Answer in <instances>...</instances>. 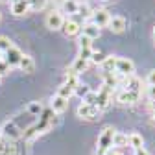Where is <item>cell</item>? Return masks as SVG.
Wrapping results in <instances>:
<instances>
[{"label":"cell","instance_id":"cell-1","mask_svg":"<svg viewBox=\"0 0 155 155\" xmlns=\"http://www.w3.org/2000/svg\"><path fill=\"white\" fill-rule=\"evenodd\" d=\"M113 135H114V127H111V126L104 127L98 140H96V153L98 155H104L109 148H113Z\"/></svg>","mask_w":155,"mask_h":155},{"label":"cell","instance_id":"cell-2","mask_svg":"<svg viewBox=\"0 0 155 155\" xmlns=\"http://www.w3.org/2000/svg\"><path fill=\"white\" fill-rule=\"evenodd\" d=\"M113 91H114V89H111V87H107V85H102V89L96 92V107H98L100 111H104V109L109 107L111 98H113Z\"/></svg>","mask_w":155,"mask_h":155},{"label":"cell","instance_id":"cell-3","mask_svg":"<svg viewBox=\"0 0 155 155\" xmlns=\"http://www.w3.org/2000/svg\"><path fill=\"white\" fill-rule=\"evenodd\" d=\"M116 74H120V76H135V65L131 59H126V57H116V68H114Z\"/></svg>","mask_w":155,"mask_h":155},{"label":"cell","instance_id":"cell-4","mask_svg":"<svg viewBox=\"0 0 155 155\" xmlns=\"http://www.w3.org/2000/svg\"><path fill=\"white\" fill-rule=\"evenodd\" d=\"M109 21H111V13L107 11V9H96V11H92L91 13V22L92 24H96L100 30L102 28H105L107 24H109Z\"/></svg>","mask_w":155,"mask_h":155},{"label":"cell","instance_id":"cell-5","mask_svg":"<svg viewBox=\"0 0 155 155\" xmlns=\"http://www.w3.org/2000/svg\"><path fill=\"white\" fill-rule=\"evenodd\" d=\"M100 114V109L96 105H91V104H81L78 107V116L83 120H96Z\"/></svg>","mask_w":155,"mask_h":155},{"label":"cell","instance_id":"cell-6","mask_svg":"<svg viewBox=\"0 0 155 155\" xmlns=\"http://www.w3.org/2000/svg\"><path fill=\"white\" fill-rule=\"evenodd\" d=\"M65 22V17L61 15V11H50L46 15V28L55 31V30H61Z\"/></svg>","mask_w":155,"mask_h":155},{"label":"cell","instance_id":"cell-7","mask_svg":"<svg viewBox=\"0 0 155 155\" xmlns=\"http://www.w3.org/2000/svg\"><path fill=\"white\" fill-rule=\"evenodd\" d=\"M21 57H22V52L18 50L17 46H11V48L2 55V59H4V63L11 68V67H18V63H21Z\"/></svg>","mask_w":155,"mask_h":155},{"label":"cell","instance_id":"cell-8","mask_svg":"<svg viewBox=\"0 0 155 155\" xmlns=\"http://www.w3.org/2000/svg\"><path fill=\"white\" fill-rule=\"evenodd\" d=\"M116 100H118V104L122 105H131V104H137L140 100V92H133V91H120L118 96H116Z\"/></svg>","mask_w":155,"mask_h":155},{"label":"cell","instance_id":"cell-9","mask_svg":"<svg viewBox=\"0 0 155 155\" xmlns=\"http://www.w3.org/2000/svg\"><path fill=\"white\" fill-rule=\"evenodd\" d=\"M107 28H109L113 33H122V31L127 28V21H126L124 17H120V15H114V17H111Z\"/></svg>","mask_w":155,"mask_h":155},{"label":"cell","instance_id":"cell-10","mask_svg":"<svg viewBox=\"0 0 155 155\" xmlns=\"http://www.w3.org/2000/svg\"><path fill=\"white\" fill-rule=\"evenodd\" d=\"M61 31L67 37H76V35H81V24L76 22V21H65Z\"/></svg>","mask_w":155,"mask_h":155},{"label":"cell","instance_id":"cell-11","mask_svg":"<svg viewBox=\"0 0 155 155\" xmlns=\"http://www.w3.org/2000/svg\"><path fill=\"white\" fill-rule=\"evenodd\" d=\"M30 11V4L28 0H11V13L17 17H22Z\"/></svg>","mask_w":155,"mask_h":155},{"label":"cell","instance_id":"cell-12","mask_svg":"<svg viewBox=\"0 0 155 155\" xmlns=\"http://www.w3.org/2000/svg\"><path fill=\"white\" fill-rule=\"evenodd\" d=\"M122 85H124V89H126V91H133V92H142V81L139 80L137 76H129V78H124Z\"/></svg>","mask_w":155,"mask_h":155},{"label":"cell","instance_id":"cell-13","mask_svg":"<svg viewBox=\"0 0 155 155\" xmlns=\"http://www.w3.org/2000/svg\"><path fill=\"white\" fill-rule=\"evenodd\" d=\"M67 107H68V100H67V98H61V96H57V94L52 98L50 109H52L54 113L61 114V113H65V111H67Z\"/></svg>","mask_w":155,"mask_h":155},{"label":"cell","instance_id":"cell-14","mask_svg":"<svg viewBox=\"0 0 155 155\" xmlns=\"http://www.w3.org/2000/svg\"><path fill=\"white\" fill-rule=\"evenodd\" d=\"M2 135H4L8 140H15V139L21 137L22 133H21V129L15 126V122H8V124L2 127Z\"/></svg>","mask_w":155,"mask_h":155},{"label":"cell","instance_id":"cell-15","mask_svg":"<svg viewBox=\"0 0 155 155\" xmlns=\"http://www.w3.org/2000/svg\"><path fill=\"white\" fill-rule=\"evenodd\" d=\"M87 67H89V61H85V59H80V57H76V61H74V63H72V67L67 70V74L80 76L81 72H85V70H87Z\"/></svg>","mask_w":155,"mask_h":155},{"label":"cell","instance_id":"cell-16","mask_svg":"<svg viewBox=\"0 0 155 155\" xmlns=\"http://www.w3.org/2000/svg\"><path fill=\"white\" fill-rule=\"evenodd\" d=\"M18 68H21L22 72H26V74H31V72L35 70V61H33V57H31V55H24V54H22L21 63H18Z\"/></svg>","mask_w":155,"mask_h":155},{"label":"cell","instance_id":"cell-17","mask_svg":"<svg viewBox=\"0 0 155 155\" xmlns=\"http://www.w3.org/2000/svg\"><path fill=\"white\" fill-rule=\"evenodd\" d=\"M81 35H87L89 39H98L100 37V28L96 26V24H92V22H87L83 28H81Z\"/></svg>","mask_w":155,"mask_h":155},{"label":"cell","instance_id":"cell-18","mask_svg":"<svg viewBox=\"0 0 155 155\" xmlns=\"http://www.w3.org/2000/svg\"><path fill=\"white\" fill-rule=\"evenodd\" d=\"M127 146H131L133 150L144 148V140H142V135H139V133H131V135H127Z\"/></svg>","mask_w":155,"mask_h":155},{"label":"cell","instance_id":"cell-19","mask_svg":"<svg viewBox=\"0 0 155 155\" xmlns=\"http://www.w3.org/2000/svg\"><path fill=\"white\" fill-rule=\"evenodd\" d=\"M127 146V135L120 133V131H114L113 135V148H126Z\"/></svg>","mask_w":155,"mask_h":155},{"label":"cell","instance_id":"cell-20","mask_svg":"<svg viewBox=\"0 0 155 155\" xmlns=\"http://www.w3.org/2000/svg\"><path fill=\"white\" fill-rule=\"evenodd\" d=\"M78 6H80V2H78V0H65L61 8H63L65 13L74 15V13H78Z\"/></svg>","mask_w":155,"mask_h":155},{"label":"cell","instance_id":"cell-21","mask_svg":"<svg viewBox=\"0 0 155 155\" xmlns=\"http://www.w3.org/2000/svg\"><path fill=\"white\" fill-rule=\"evenodd\" d=\"M102 68H104V72H114V68H116V57L114 55H107L105 61L102 63Z\"/></svg>","mask_w":155,"mask_h":155},{"label":"cell","instance_id":"cell-22","mask_svg":"<svg viewBox=\"0 0 155 155\" xmlns=\"http://www.w3.org/2000/svg\"><path fill=\"white\" fill-rule=\"evenodd\" d=\"M72 94H74V91H72V89H70L67 83H63L59 89H57V96H61V98H67V100H68Z\"/></svg>","mask_w":155,"mask_h":155},{"label":"cell","instance_id":"cell-23","mask_svg":"<svg viewBox=\"0 0 155 155\" xmlns=\"http://www.w3.org/2000/svg\"><path fill=\"white\" fill-rule=\"evenodd\" d=\"M28 113H30V114L39 116V114L43 113V105L39 104V102H30V104H28Z\"/></svg>","mask_w":155,"mask_h":155},{"label":"cell","instance_id":"cell-24","mask_svg":"<svg viewBox=\"0 0 155 155\" xmlns=\"http://www.w3.org/2000/svg\"><path fill=\"white\" fill-rule=\"evenodd\" d=\"M105 54L104 52H92V55H91V61L89 63H94V65H102L104 61H105Z\"/></svg>","mask_w":155,"mask_h":155},{"label":"cell","instance_id":"cell-25","mask_svg":"<svg viewBox=\"0 0 155 155\" xmlns=\"http://www.w3.org/2000/svg\"><path fill=\"white\" fill-rule=\"evenodd\" d=\"M11 46H13V45H11V41H9V39H8L6 35H0V54L4 55V54H6V52L11 48Z\"/></svg>","mask_w":155,"mask_h":155},{"label":"cell","instance_id":"cell-26","mask_svg":"<svg viewBox=\"0 0 155 155\" xmlns=\"http://www.w3.org/2000/svg\"><path fill=\"white\" fill-rule=\"evenodd\" d=\"M72 91H76V87L80 85V78L78 76H74V74H67V81H65Z\"/></svg>","mask_w":155,"mask_h":155},{"label":"cell","instance_id":"cell-27","mask_svg":"<svg viewBox=\"0 0 155 155\" xmlns=\"http://www.w3.org/2000/svg\"><path fill=\"white\" fill-rule=\"evenodd\" d=\"M78 45H80V50H81V48H92V39H89L87 35H80V39H78Z\"/></svg>","mask_w":155,"mask_h":155},{"label":"cell","instance_id":"cell-28","mask_svg":"<svg viewBox=\"0 0 155 155\" xmlns=\"http://www.w3.org/2000/svg\"><path fill=\"white\" fill-rule=\"evenodd\" d=\"M89 92H91V89H89L87 85H81V83L78 85V87H76V91H74V94H78L80 98H85V96H87Z\"/></svg>","mask_w":155,"mask_h":155},{"label":"cell","instance_id":"cell-29","mask_svg":"<svg viewBox=\"0 0 155 155\" xmlns=\"http://www.w3.org/2000/svg\"><path fill=\"white\" fill-rule=\"evenodd\" d=\"M78 15H81L83 18H89V17H91L89 6H87V4H80V6H78Z\"/></svg>","mask_w":155,"mask_h":155},{"label":"cell","instance_id":"cell-30","mask_svg":"<svg viewBox=\"0 0 155 155\" xmlns=\"http://www.w3.org/2000/svg\"><path fill=\"white\" fill-rule=\"evenodd\" d=\"M92 48H81L80 50V55H78V57H80V59H85V61H91V55H92Z\"/></svg>","mask_w":155,"mask_h":155},{"label":"cell","instance_id":"cell-31","mask_svg":"<svg viewBox=\"0 0 155 155\" xmlns=\"http://www.w3.org/2000/svg\"><path fill=\"white\" fill-rule=\"evenodd\" d=\"M83 104H91V105H96V92L94 91H91L85 98H83Z\"/></svg>","mask_w":155,"mask_h":155},{"label":"cell","instance_id":"cell-32","mask_svg":"<svg viewBox=\"0 0 155 155\" xmlns=\"http://www.w3.org/2000/svg\"><path fill=\"white\" fill-rule=\"evenodd\" d=\"M146 83H148V87H150V85H155V68L148 72V76H146Z\"/></svg>","mask_w":155,"mask_h":155},{"label":"cell","instance_id":"cell-33","mask_svg":"<svg viewBox=\"0 0 155 155\" xmlns=\"http://www.w3.org/2000/svg\"><path fill=\"white\" fill-rule=\"evenodd\" d=\"M148 98H150L151 102H155V85H150V87H148Z\"/></svg>","mask_w":155,"mask_h":155},{"label":"cell","instance_id":"cell-34","mask_svg":"<svg viewBox=\"0 0 155 155\" xmlns=\"http://www.w3.org/2000/svg\"><path fill=\"white\" fill-rule=\"evenodd\" d=\"M8 72H9V67H8V65L4 63V59H2V61H0V76H4V74H8Z\"/></svg>","mask_w":155,"mask_h":155},{"label":"cell","instance_id":"cell-35","mask_svg":"<svg viewBox=\"0 0 155 155\" xmlns=\"http://www.w3.org/2000/svg\"><path fill=\"white\" fill-rule=\"evenodd\" d=\"M135 155H150V153H148V150H144V148H139V150H135Z\"/></svg>","mask_w":155,"mask_h":155},{"label":"cell","instance_id":"cell-36","mask_svg":"<svg viewBox=\"0 0 155 155\" xmlns=\"http://www.w3.org/2000/svg\"><path fill=\"white\" fill-rule=\"evenodd\" d=\"M54 2H55L57 6H63V2H65V0H54Z\"/></svg>","mask_w":155,"mask_h":155},{"label":"cell","instance_id":"cell-37","mask_svg":"<svg viewBox=\"0 0 155 155\" xmlns=\"http://www.w3.org/2000/svg\"><path fill=\"white\" fill-rule=\"evenodd\" d=\"M151 122H153V124H155V109H153V111H151Z\"/></svg>","mask_w":155,"mask_h":155},{"label":"cell","instance_id":"cell-38","mask_svg":"<svg viewBox=\"0 0 155 155\" xmlns=\"http://www.w3.org/2000/svg\"><path fill=\"white\" fill-rule=\"evenodd\" d=\"M153 37H155V26H153Z\"/></svg>","mask_w":155,"mask_h":155},{"label":"cell","instance_id":"cell-39","mask_svg":"<svg viewBox=\"0 0 155 155\" xmlns=\"http://www.w3.org/2000/svg\"><path fill=\"white\" fill-rule=\"evenodd\" d=\"M0 148H2V139H0Z\"/></svg>","mask_w":155,"mask_h":155},{"label":"cell","instance_id":"cell-40","mask_svg":"<svg viewBox=\"0 0 155 155\" xmlns=\"http://www.w3.org/2000/svg\"><path fill=\"white\" fill-rule=\"evenodd\" d=\"M114 155H122V153H118V151H116V153H114Z\"/></svg>","mask_w":155,"mask_h":155},{"label":"cell","instance_id":"cell-41","mask_svg":"<svg viewBox=\"0 0 155 155\" xmlns=\"http://www.w3.org/2000/svg\"><path fill=\"white\" fill-rule=\"evenodd\" d=\"M0 61H2V54H0Z\"/></svg>","mask_w":155,"mask_h":155},{"label":"cell","instance_id":"cell-42","mask_svg":"<svg viewBox=\"0 0 155 155\" xmlns=\"http://www.w3.org/2000/svg\"><path fill=\"white\" fill-rule=\"evenodd\" d=\"M0 21H2V13H0Z\"/></svg>","mask_w":155,"mask_h":155},{"label":"cell","instance_id":"cell-43","mask_svg":"<svg viewBox=\"0 0 155 155\" xmlns=\"http://www.w3.org/2000/svg\"><path fill=\"white\" fill-rule=\"evenodd\" d=\"M104 2H107V0H104Z\"/></svg>","mask_w":155,"mask_h":155},{"label":"cell","instance_id":"cell-44","mask_svg":"<svg viewBox=\"0 0 155 155\" xmlns=\"http://www.w3.org/2000/svg\"><path fill=\"white\" fill-rule=\"evenodd\" d=\"M15 155H17V153H15Z\"/></svg>","mask_w":155,"mask_h":155}]
</instances>
